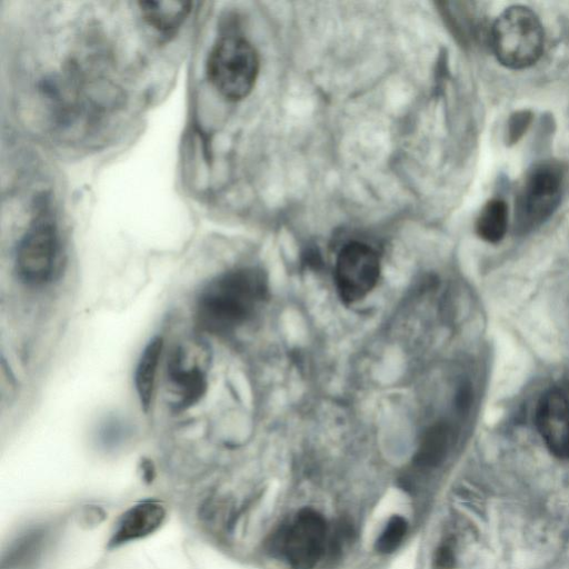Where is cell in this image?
<instances>
[{"mask_svg":"<svg viewBox=\"0 0 569 569\" xmlns=\"http://www.w3.org/2000/svg\"><path fill=\"white\" fill-rule=\"evenodd\" d=\"M267 295L268 281L262 270L246 267L227 271L200 292L197 321L211 333H228L244 325Z\"/></svg>","mask_w":569,"mask_h":569,"instance_id":"obj_1","label":"cell"},{"mask_svg":"<svg viewBox=\"0 0 569 569\" xmlns=\"http://www.w3.org/2000/svg\"><path fill=\"white\" fill-rule=\"evenodd\" d=\"M491 47L501 64L520 70L535 64L543 50V29L528 7L507 8L491 28Z\"/></svg>","mask_w":569,"mask_h":569,"instance_id":"obj_2","label":"cell"},{"mask_svg":"<svg viewBox=\"0 0 569 569\" xmlns=\"http://www.w3.org/2000/svg\"><path fill=\"white\" fill-rule=\"evenodd\" d=\"M206 69L208 79L222 97L239 101L251 92L256 83L258 53L244 38L228 34L211 48Z\"/></svg>","mask_w":569,"mask_h":569,"instance_id":"obj_3","label":"cell"},{"mask_svg":"<svg viewBox=\"0 0 569 569\" xmlns=\"http://www.w3.org/2000/svg\"><path fill=\"white\" fill-rule=\"evenodd\" d=\"M58 249L57 226L47 200L42 199L18 243L16 272L20 281L31 287L49 282L53 277Z\"/></svg>","mask_w":569,"mask_h":569,"instance_id":"obj_4","label":"cell"},{"mask_svg":"<svg viewBox=\"0 0 569 569\" xmlns=\"http://www.w3.org/2000/svg\"><path fill=\"white\" fill-rule=\"evenodd\" d=\"M562 191V171L553 162L533 167L515 200V227L528 232L543 223L557 209Z\"/></svg>","mask_w":569,"mask_h":569,"instance_id":"obj_5","label":"cell"},{"mask_svg":"<svg viewBox=\"0 0 569 569\" xmlns=\"http://www.w3.org/2000/svg\"><path fill=\"white\" fill-rule=\"evenodd\" d=\"M327 536L323 516L312 508H302L281 530L277 545L292 569H313L326 551Z\"/></svg>","mask_w":569,"mask_h":569,"instance_id":"obj_6","label":"cell"},{"mask_svg":"<svg viewBox=\"0 0 569 569\" xmlns=\"http://www.w3.org/2000/svg\"><path fill=\"white\" fill-rule=\"evenodd\" d=\"M209 357L199 343L177 346L168 358L167 381L171 406L178 410L197 403L206 393Z\"/></svg>","mask_w":569,"mask_h":569,"instance_id":"obj_7","label":"cell"},{"mask_svg":"<svg viewBox=\"0 0 569 569\" xmlns=\"http://www.w3.org/2000/svg\"><path fill=\"white\" fill-rule=\"evenodd\" d=\"M380 259L369 244L351 241L339 251L335 264V282L346 305L366 298L380 277Z\"/></svg>","mask_w":569,"mask_h":569,"instance_id":"obj_8","label":"cell"},{"mask_svg":"<svg viewBox=\"0 0 569 569\" xmlns=\"http://www.w3.org/2000/svg\"><path fill=\"white\" fill-rule=\"evenodd\" d=\"M535 423L548 450L569 459V397L559 389L546 391L537 403Z\"/></svg>","mask_w":569,"mask_h":569,"instance_id":"obj_9","label":"cell"},{"mask_svg":"<svg viewBox=\"0 0 569 569\" xmlns=\"http://www.w3.org/2000/svg\"><path fill=\"white\" fill-rule=\"evenodd\" d=\"M166 515V508L159 500L146 499L131 506L117 520L108 548H118L152 535L164 522Z\"/></svg>","mask_w":569,"mask_h":569,"instance_id":"obj_10","label":"cell"},{"mask_svg":"<svg viewBox=\"0 0 569 569\" xmlns=\"http://www.w3.org/2000/svg\"><path fill=\"white\" fill-rule=\"evenodd\" d=\"M49 531L36 527L21 533L4 552L1 569H31L39 561L48 541Z\"/></svg>","mask_w":569,"mask_h":569,"instance_id":"obj_11","label":"cell"},{"mask_svg":"<svg viewBox=\"0 0 569 569\" xmlns=\"http://www.w3.org/2000/svg\"><path fill=\"white\" fill-rule=\"evenodd\" d=\"M162 347L161 337L152 338L143 349L136 367L134 386L144 412H148L152 402Z\"/></svg>","mask_w":569,"mask_h":569,"instance_id":"obj_12","label":"cell"},{"mask_svg":"<svg viewBox=\"0 0 569 569\" xmlns=\"http://www.w3.org/2000/svg\"><path fill=\"white\" fill-rule=\"evenodd\" d=\"M146 22L162 33L176 31L191 12L189 1H140Z\"/></svg>","mask_w":569,"mask_h":569,"instance_id":"obj_13","label":"cell"},{"mask_svg":"<svg viewBox=\"0 0 569 569\" xmlns=\"http://www.w3.org/2000/svg\"><path fill=\"white\" fill-rule=\"evenodd\" d=\"M451 438L450 427L446 422L430 426L422 435L413 462L420 468L439 466L447 456Z\"/></svg>","mask_w":569,"mask_h":569,"instance_id":"obj_14","label":"cell"},{"mask_svg":"<svg viewBox=\"0 0 569 569\" xmlns=\"http://www.w3.org/2000/svg\"><path fill=\"white\" fill-rule=\"evenodd\" d=\"M508 228V207L501 199H491L481 209L477 221L476 232L485 241L497 243L501 241Z\"/></svg>","mask_w":569,"mask_h":569,"instance_id":"obj_15","label":"cell"},{"mask_svg":"<svg viewBox=\"0 0 569 569\" xmlns=\"http://www.w3.org/2000/svg\"><path fill=\"white\" fill-rule=\"evenodd\" d=\"M407 531V520L399 515L391 516L375 542L376 551L381 555L396 551L402 543Z\"/></svg>","mask_w":569,"mask_h":569,"instance_id":"obj_16","label":"cell"},{"mask_svg":"<svg viewBox=\"0 0 569 569\" xmlns=\"http://www.w3.org/2000/svg\"><path fill=\"white\" fill-rule=\"evenodd\" d=\"M101 429V441L107 447L117 446L120 441H122L126 428L120 425V421L111 420L108 421Z\"/></svg>","mask_w":569,"mask_h":569,"instance_id":"obj_17","label":"cell"}]
</instances>
